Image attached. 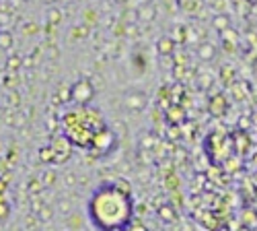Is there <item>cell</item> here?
Masks as SVG:
<instances>
[{"mask_svg": "<svg viewBox=\"0 0 257 231\" xmlns=\"http://www.w3.org/2000/svg\"><path fill=\"white\" fill-rule=\"evenodd\" d=\"M146 99H148L146 93L138 91V89H132V91H127L123 95V103H125L127 112H134V114H138V112H142L146 108Z\"/></svg>", "mask_w": 257, "mask_h": 231, "instance_id": "2", "label": "cell"}, {"mask_svg": "<svg viewBox=\"0 0 257 231\" xmlns=\"http://www.w3.org/2000/svg\"><path fill=\"white\" fill-rule=\"evenodd\" d=\"M196 54H198V58H202L204 62H210V60H214V56H216V48H214L210 41H206V44H200V46H198Z\"/></svg>", "mask_w": 257, "mask_h": 231, "instance_id": "4", "label": "cell"}, {"mask_svg": "<svg viewBox=\"0 0 257 231\" xmlns=\"http://www.w3.org/2000/svg\"><path fill=\"white\" fill-rule=\"evenodd\" d=\"M214 27H216L220 33L228 31V17L226 15H218L216 19H214Z\"/></svg>", "mask_w": 257, "mask_h": 231, "instance_id": "5", "label": "cell"}, {"mask_svg": "<svg viewBox=\"0 0 257 231\" xmlns=\"http://www.w3.org/2000/svg\"><path fill=\"white\" fill-rule=\"evenodd\" d=\"M91 221L101 231H121L132 221L130 190H119L117 184H105L93 194L89 204Z\"/></svg>", "mask_w": 257, "mask_h": 231, "instance_id": "1", "label": "cell"}, {"mask_svg": "<svg viewBox=\"0 0 257 231\" xmlns=\"http://www.w3.org/2000/svg\"><path fill=\"white\" fill-rule=\"evenodd\" d=\"M214 108H218V116L220 114H224V110H226V101H224V97H214L212 101H210V110L214 112Z\"/></svg>", "mask_w": 257, "mask_h": 231, "instance_id": "6", "label": "cell"}, {"mask_svg": "<svg viewBox=\"0 0 257 231\" xmlns=\"http://www.w3.org/2000/svg\"><path fill=\"white\" fill-rule=\"evenodd\" d=\"M93 87H91V83L89 81H80L76 83V85L72 87V99L74 101H89L93 97Z\"/></svg>", "mask_w": 257, "mask_h": 231, "instance_id": "3", "label": "cell"}, {"mask_svg": "<svg viewBox=\"0 0 257 231\" xmlns=\"http://www.w3.org/2000/svg\"><path fill=\"white\" fill-rule=\"evenodd\" d=\"M130 231H146V229H144V225H140V223H134V225L130 227Z\"/></svg>", "mask_w": 257, "mask_h": 231, "instance_id": "9", "label": "cell"}, {"mask_svg": "<svg viewBox=\"0 0 257 231\" xmlns=\"http://www.w3.org/2000/svg\"><path fill=\"white\" fill-rule=\"evenodd\" d=\"M7 213H9V206L7 204H0V219H5Z\"/></svg>", "mask_w": 257, "mask_h": 231, "instance_id": "8", "label": "cell"}, {"mask_svg": "<svg viewBox=\"0 0 257 231\" xmlns=\"http://www.w3.org/2000/svg\"><path fill=\"white\" fill-rule=\"evenodd\" d=\"M159 215H161V219H165V221H175V211H173V208H171L169 204H165V206H161L159 208Z\"/></svg>", "mask_w": 257, "mask_h": 231, "instance_id": "7", "label": "cell"}]
</instances>
